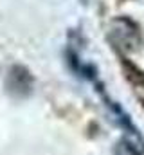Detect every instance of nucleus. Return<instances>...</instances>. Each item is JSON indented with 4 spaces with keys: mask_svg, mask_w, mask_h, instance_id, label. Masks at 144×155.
I'll use <instances>...</instances> for the list:
<instances>
[]
</instances>
